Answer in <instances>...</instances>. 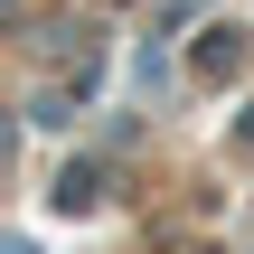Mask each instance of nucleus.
<instances>
[{
  "label": "nucleus",
  "mask_w": 254,
  "mask_h": 254,
  "mask_svg": "<svg viewBox=\"0 0 254 254\" xmlns=\"http://www.w3.org/2000/svg\"><path fill=\"white\" fill-rule=\"evenodd\" d=\"M198 66H207V75H236V66H245V28H207Z\"/></svg>",
  "instance_id": "2"
},
{
  "label": "nucleus",
  "mask_w": 254,
  "mask_h": 254,
  "mask_svg": "<svg viewBox=\"0 0 254 254\" xmlns=\"http://www.w3.org/2000/svg\"><path fill=\"white\" fill-rule=\"evenodd\" d=\"M236 151H245V160H254V104H245V123H236Z\"/></svg>",
  "instance_id": "3"
},
{
  "label": "nucleus",
  "mask_w": 254,
  "mask_h": 254,
  "mask_svg": "<svg viewBox=\"0 0 254 254\" xmlns=\"http://www.w3.org/2000/svg\"><path fill=\"white\" fill-rule=\"evenodd\" d=\"M94 198H104V179H94V170H85V160H75V170H66V179H57V189H47V207H57V217H85V207H94Z\"/></svg>",
  "instance_id": "1"
}]
</instances>
